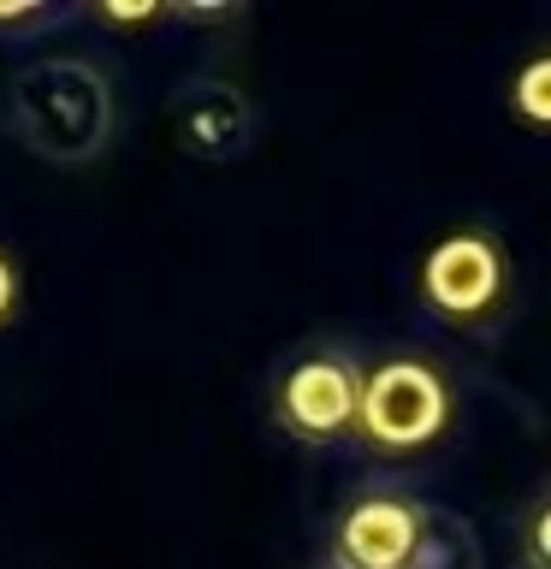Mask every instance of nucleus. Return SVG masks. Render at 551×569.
Instances as JSON below:
<instances>
[{
  "label": "nucleus",
  "instance_id": "nucleus-1",
  "mask_svg": "<svg viewBox=\"0 0 551 569\" xmlns=\"http://www.w3.org/2000/svg\"><path fill=\"white\" fill-rule=\"evenodd\" d=\"M462 540L457 516L433 510L398 480H368L344 498L327 533V563L344 569H451Z\"/></svg>",
  "mask_w": 551,
  "mask_h": 569
},
{
  "label": "nucleus",
  "instance_id": "nucleus-2",
  "mask_svg": "<svg viewBox=\"0 0 551 569\" xmlns=\"http://www.w3.org/2000/svg\"><path fill=\"white\" fill-rule=\"evenodd\" d=\"M415 302L427 320L469 338H504L515 315V261L492 226H451L421 249Z\"/></svg>",
  "mask_w": 551,
  "mask_h": 569
},
{
  "label": "nucleus",
  "instance_id": "nucleus-3",
  "mask_svg": "<svg viewBox=\"0 0 551 569\" xmlns=\"http://www.w3.org/2000/svg\"><path fill=\"white\" fill-rule=\"evenodd\" d=\"M457 427V380L433 350H385L368 362L355 445L380 462L427 457Z\"/></svg>",
  "mask_w": 551,
  "mask_h": 569
},
{
  "label": "nucleus",
  "instance_id": "nucleus-4",
  "mask_svg": "<svg viewBox=\"0 0 551 569\" xmlns=\"http://www.w3.org/2000/svg\"><path fill=\"white\" fill-rule=\"evenodd\" d=\"M7 124L42 160H89L113 137V83L89 60H42L12 78Z\"/></svg>",
  "mask_w": 551,
  "mask_h": 569
},
{
  "label": "nucleus",
  "instance_id": "nucleus-5",
  "mask_svg": "<svg viewBox=\"0 0 551 569\" xmlns=\"http://www.w3.org/2000/svg\"><path fill=\"white\" fill-rule=\"evenodd\" d=\"M362 380L368 362L344 338H309L267 373V421L291 445L332 451L355 445V416H362Z\"/></svg>",
  "mask_w": 551,
  "mask_h": 569
},
{
  "label": "nucleus",
  "instance_id": "nucleus-6",
  "mask_svg": "<svg viewBox=\"0 0 551 569\" xmlns=\"http://www.w3.org/2000/svg\"><path fill=\"white\" fill-rule=\"evenodd\" d=\"M167 131L178 142V154L202 160V167H231V160H243L249 149H256L261 113L238 83L213 78V71H196V78L172 83Z\"/></svg>",
  "mask_w": 551,
  "mask_h": 569
},
{
  "label": "nucleus",
  "instance_id": "nucleus-7",
  "mask_svg": "<svg viewBox=\"0 0 551 569\" xmlns=\"http://www.w3.org/2000/svg\"><path fill=\"white\" fill-rule=\"evenodd\" d=\"M504 113L533 137H551V42L528 48L504 78Z\"/></svg>",
  "mask_w": 551,
  "mask_h": 569
},
{
  "label": "nucleus",
  "instance_id": "nucleus-8",
  "mask_svg": "<svg viewBox=\"0 0 551 569\" xmlns=\"http://www.w3.org/2000/svg\"><path fill=\"white\" fill-rule=\"evenodd\" d=\"M510 540H515L522 569H551V480H545V487H533L522 505H515Z\"/></svg>",
  "mask_w": 551,
  "mask_h": 569
},
{
  "label": "nucleus",
  "instance_id": "nucleus-9",
  "mask_svg": "<svg viewBox=\"0 0 551 569\" xmlns=\"http://www.w3.org/2000/svg\"><path fill=\"white\" fill-rule=\"evenodd\" d=\"M83 7H0V48H36L42 36L78 24Z\"/></svg>",
  "mask_w": 551,
  "mask_h": 569
},
{
  "label": "nucleus",
  "instance_id": "nucleus-10",
  "mask_svg": "<svg viewBox=\"0 0 551 569\" xmlns=\"http://www.w3.org/2000/svg\"><path fill=\"white\" fill-rule=\"evenodd\" d=\"M18 309H24V273H18L12 249L0 243V332L18 327Z\"/></svg>",
  "mask_w": 551,
  "mask_h": 569
},
{
  "label": "nucleus",
  "instance_id": "nucleus-11",
  "mask_svg": "<svg viewBox=\"0 0 551 569\" xmlns=\"http://www.w3.org/2000/svg\"><path fill=\"white\" fill-rule=\"evenodd\" d=\"M320 569H344V563H320Z\"/></svg>",
  "mask_w": 551,
  "mask_h": 569
}]
</instances>
